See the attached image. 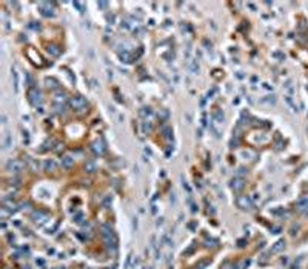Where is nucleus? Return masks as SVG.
I'll use <instances>...</instances> for the list:
<instances>
[{"label": "nucleus", "instance_id": "obj_1", "mask_svg": "<svg viewBox=\"0 0 308 269\" xmlns=\"http://www.w3.org/2000/svg\"><path fill=\"white\" fill-rule=\"evenodd\" d=\"M102 237H103V242H105V245H106V248H116V245H117V240H116V235H114V232H113V229L108 226V225H103L102 226Z\"/></svg>", "mask_w": 308, "mask_h": 269}, {"label": "nucleus", "instance_id": "obj_2", "mask_svg": "<svg viewBox=\"0 0 308 269\" xmlns=\"http://www.w3.org/2000/svg\"><path fill=\"white\" fill-rule=\"evenodd\" d=\"M25 169V161L20 158H12L6 163V171H9L11 174H19Z\"/></svg>", "mask_w": 308, "mask_h": 269}, {"label": "nucleus", "instance_id": "obj_3", "mask_svg": "<svg viewBox=\"0 0 308 269\" xmlns=\"http://www.w3.org/2000/svg\"><path fill=\"white\" fill-rule=\"evenodd\" d=\"M69 105L76 109V111H79V112H83L85 109H86V106H88V103H86V99L85 97H82V96H74V97H71V100H69Z\"/></svg>", "mask_w": 308, "mask_h": 269}, {"label": "nucleus", "instance_id": "obj_4", "mask_svg": "<svg viewBox=\"0 0 308 269\" xmlns=\"http://www.w3.org/2000/svg\"><path fill=\"white\" fill-rule=\"evenodd\" d=\"M91 149H93V152L94 154H97V155H102L105 151H106V143H105V140L100 137V138H97V140H94L93 141V145H91Z\"/></svg>", "mask_w": 308, "mask_h": 269}, {"label": "nucleus", "instance_id": "obj_5", "mask_svg": "<svg viewBox=\"0 0 308 269\" xmlns=\"http://www.w3.org/2000/svg\"><path fill=\"white\" fill-rule=\"evenodd\" d=\"M28 99H29V102H31L34 106H37V105L42 102V92H40L37 88H31V89L28 91Z\"/></svg>", "mask_w": 308, "mask_h": 269}, {"label": "nucleus", "instance_id": "obj_6", "mask_svg": "<svg viewBox=\"0 0 308 269\" xmlns=\"http://www.w3.org/2000/svg\"><path fill=\"white\" fill-rule=\"evenodd\" d=\"M40 6V11L45 17H49V15H54V3H49V2H42L39 3Z\"/></svg>", "mask_w": 308, "mask_h": 269}, {"label": "nucleus", "instance_id": "obj_7", "mask_svg": "<svg viewBox=\"0 0 308 269\" xmlns=\"http://www.w3.org/2000/svg\"><path fill=\"white\" fill-rule=\"evenodd\" d=\"M237 205H239V208H242V209H250V208H251V200H250L247 195H243V197H239V198H237Z\"/></svg>", "mask_w": 308, "mask_h": 269}, {"label": "nucleus", "instance_id": "obj_8", "mask_svg": "<svg viewBox=\"0 0 308 269\" xmlns=\"http://www.w3.org/2000/svg\"><path fill=\"white\" fill-rule=\"evenodd\" d=\"M243 186H245L243 178H240V177H234V178L231 180V188H233L234 191H240Z\"/></svg>", "mask_w": 308, "mask_h": 269}, {"label": "nucleus", "instance_id": "obj_9", "mask_svg": "<svg viewBox=\"0 0 308 269\" xmlns=\"http://www.w3.org/2000/svg\"><path fill=\"white\" fill-rule=\"evenodd\" d=\"M32 218H34L35 223H43V222L48 220V215L43 214V212H40V211H34L32 212Z\"/></svg>", "mask_w": 308, "mask_h": 269}, {"label": "nucleus", "instance_id": "obj_10", "mask_svg": "<svg viewBox=\"0 0 308 269\" xmlns=\"http://www.w3.org/2000/svg\"><path fill=\"white\" fill-rule=\"evenodd\" d=\"M73 165H74V157L69 155V154H65V155L62 157V166H63V168H69V166H73Z\"/></svg>", "mask_w": 308, "mask_h": 269}, {"label": "nucleus", "instance_id": "obj_11", "mask_svg": "<svg viewBox=\"0 0 308 269\" xmlns=\"http://www.w3.org/2000/svg\"><path fill=\"white\" fill-rule=\"evenodd\" d=\"M43 168H45V171H56L57 163H56L52 158H49V160H45V161H43Z\"/></svg>", "mask_w": 308, "mask_h": 269}, {"label": "nucleus", "instance_id": "obj_12", "mask_svg": "<svg viewBox=\"0 0 308 269\" xmlns=\"http://www.w3.org/2000/svg\"><path fill=\"white\" fill-rule=\"evenodd\" d=\"M12 146V135L9 134V132H6L5 134V138H3V148L5 149H9Z\"/></svg>", "mask_w": 308, "mask_h": 269}, {"label": "nucleus", "instance_id": "obj_13", "mask_svg": "<svg viewBox=\"0 0 308 269\" xmlns=\"http://www.w3.org/2000/svg\"><path fill=\"white\" fill-rule=\"evenodd\" d=\"M11 72H12V80H14V91L19 92V72H17L15 68H12Z\"/></svg>", "mask_w": 308, "mask_h": 269}, {"label": "nucleus", "instance_id": "obj_14", "mask_svg": "<svg viewBox=\"0 0 308 269\" xmlns=\"http://www.w3.org/2000/svg\"><path fill=\"white\" fill-rule=\"evenodd\" d=\"M26 161H28V166H29V169H31V171H37V169H39V163H37L34 158H31V157H26Z\"/></svg>", "mask_w": 308, "mask_h": 269}, {"label": "nucleus", "instance_id": "obj_15", "mask_svg": "<svg viewBox=\"0 0 308 269\" xmlns=\"http://www.w3.org/2000/svg\"><path fill=\"white\" fill-rule=\"evenodd\" d=\"M48 52H49L51 55H54V57L60 55V49H59V46H56V45H49V46H48Z\"/></svg>", "mask_w": 308, "mask_h": 269}, {"label": "nucleus", "instance_id": "obj_16", "mask_svg": "<svg viewBox=\"0 0 308 269\" xmlns=\"http://www.w3.org/2000/svg\"><path fill=\"white\" fill-rule=\"evenodd\" d=\"M96 168H97V165H96L94 160H89V161H86V165H85V169H86L88 172H94Z\"/></svg>", "mask_w": 308, "mask_h": 269}, {"label": "nucleus", "instance_id": "obj_17", "mask_svg": "<svg viewBox=\"0 0 308 269\" xmlns=\"http://www.w3.org/2000/svg\"><path fill=\"white\" fill-rule=\"evenodd\" d=\"M54 100H56V103H62V105H63V103H65V100H66V96H65V92H57Z\"/></svg>", "mask_w": 308, "mask_h": 269}, {"label": "nucleus", "instance_id": "obj_18", "mask_svg": "<svg viewBox=\"0 0 308 269\" xmlns=\"http://www.w3.org/2000/svg\"><path fill=\"white\" fill-rule=\"evenodd\" d=\"M45 83H46V86H49V88H57V80H54V79H45Z\"/></svg>", "mask_w": 308, "mask_h": 269}, {"label": "nucleus", "instance_id": "obj_19", "mask_svg": "<svg viewBox=\"0 0 308 269\" xmlns=\"http://www.w3.org/2000/svg\"><path fill=\"white\" fill-rule=\"evenodd\" d=\"M119 55H120L122 62H127V63H128V62H131V55H130V54H128L127 51H125V52H120Z\"/></svg>", "mask_w": 308, "mask_h": 269}, {"label": "nucleus", "instance_id": "obj_20", "mask_svg": "<svg viewBox=\"0 0 308 269\" xmlns=\"http://www.w3.org/2000/svg\"><path fill=\"white\" fill-rule=\"evenodd\" d=\"M54 108H56V112H63V109H65V105H62V103H54Z\"/></svg>", "mask_w": 308, "mask_h": 269}, {"label": "nucleus", "instance_id": "obj_21", "mask_svg": "<svg viewBox=\"0 0 308 269\" xmlns=\"http://www.w3.org/2000/svg\"><path fill=\"white\" fill-rule=\"evenodd\" d=\"M140 116H144V117H147V116H151V109H150V108H144V109L140 111Z\"/></svg>", "mask_w": 308, "mask_h": 269}, {"label": "nucleus", "instance_id": "obj_22", "mask_svg": "<svg viewBox=\"0 0 308 269\" xmlns=\"http://www.w3.org/2000/svg\"><path fill=\"white\" fill-rule=\"evenodd\" d=\"M214 117L217 119V123H222V122H223V114H220V111H217V112L214 114Z\"/></svg>", "mask_w": 308, "mask_h": 269}, {"label": "nucleus", "instance_id": "obj_23", "mask_svg": "<svg viewBox=\"0 0 308 269\" xmlns=\"http://www.w3.org/2000/svg\"><path fill=\"white\" fill-rule=\"evenodd\" d=\"M73 5H74V6H76V8H79V9H80V11H82V12H83V5H82V3H79V2H74V3H73Z\"/></svg>", "mask_w": 308, "mask_h": 269}, {"label": "nucleus", "instance_id": "obj_24", "mask_svg": "<svg viewBox=\"0 0 308 269\" xmlns=\"http://www.w3.org/2000/svg\"><path fill=\"white\" fill-rule=\"evenodd\" d=\"M159 116H162V119H166V117H168V111H165V109H163V111H162Z\"/></svg>", "mask_w": 308, "mask_h": 269}, {"label": "nucleus", "instance_id": "obj_25", "mask_svg": "<svg viewBox=\"0 0 308 269\" xmlns=\"http://www.w3.org/2000/svg\"><path fill=\"white\" fill-rule=\"evenodd\" d=\"M23 140H25V141H26V143H28V141H29V135H28V132H26V131H25V132H23Z\"/></svg>", "mask_w": 308, "mask_h": 269}, {"label": "nucleus", "instance_id": "obj_26", "mask_svg": "<svg viewBox=\"0 0 308 269\" xmlns=\"http://www.w3.org/2000/svg\"><path fill=\"white\" fill-rule=\"evenodd\" d=\"M110 203H111V198H110V197H106V198H105V202H103V205H105V206H110Z\"/></svg>", "mask_w": 308, "mask_h": 269}, {"label": "nucleus", "instance_id": "obj_27", "mask_svg": "<svg viewBox=\"0 0 308 269\" xmlns=\"http://www.w3.org/2000/svg\"><path fill=\"white\" fill-rule=\"evenodd\" d=\"M82 218H83V214H79V215L76 217V222H79V223H80V222H82Z\"/></svg>", "mask_w": 308, "mask_h": 269}]
</instances>
